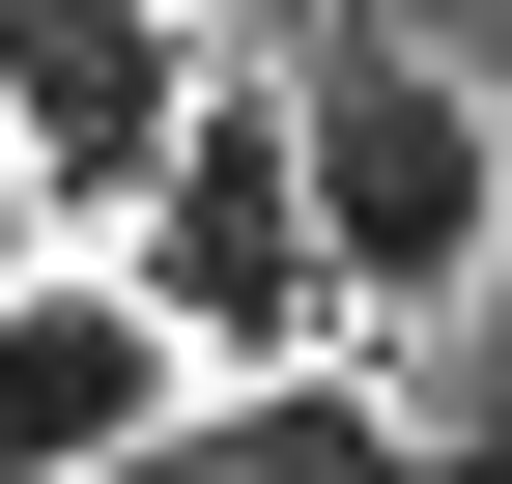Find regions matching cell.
I'll return each instance as SVG.
<instances>
[{"label":"cell","instance_id":"cell-3","mask_svg":"<svg viewBox=\"0 0 512 484\" xmlns=\"http://www.w3.org/2000/svg\"><path fill=\"white\" fill-rule=\"evenodd\" d=\"M171 399H200V342L143 314V257H114V228L0 285V484H114V456L171 428Z\"/></svg>","mask_w":512,"mask_h":484},{"label":"cell","instance_id":"cell-6","mask_svg":"<svg viewBox=\"0 0 512 484\" xmlns=\"http://www.w3.org/2000/svg\"><path fill=\"white\" fill-rule=\"evenodd\" d=\"M29 257H86V228H57V171H29V114H0V285Z\"/></svg>","mask_w":512,"mask_h":484},{"label":"cell","instance_id":"cell-2","mask_svg":"<svg viewBox=\"0 0 512 484\" xmlns=\"http://www.w3.org/2000/svg\"><path fill=\"white\" fill-rule=\"evenodd\" d=\"M285 86H313V228H342V314H456V285L512 257V143H484V86H456V57H399V29H313Z\"/></svg>","mask_w":512,"mask_h":484},{"label":"cell","instance_id":"cell-1","mask_svg":"<svg viewBox=\"0 0 512 484\" xmlns=\"http://www.w3.org/2000/svg\"><path fill=\"white\" fill-rule=\"evenodd\" d=\"M114 257H143V314L200 342V371H285V342H342V228H313V86H228L171 114V171L114 200Z\"/></svg>","mask_w":512,"mask_h":484},{"label":"cell","instance_id":"cell-4","mask_svg":"<svg viewBox=\"0 0 512 484\" xmlns=\"http://www.w3.org/2000/svg\"><path fill=\"white\" fill-rule=\"evenodd\" d=\"M200 86H228V57H200V0H0V114H29L57 228H114V200H143Z\"/></svg>","mask_w":512,"mask_h":484},{"label":"cell","instance_id":"cell-5","mask_svg":"<svg viewBox=\"0 0 512 484\" xmlns=\"http://www.w3.org/2000/svg\"><path fill=\"white\" fill-rule=\"evenodd\" d=\"M114 484H427V428L342 371V342H285V371H200V399H171Z\"/></svg>","mask_w":512,"mask_h":484}]
</instances>
